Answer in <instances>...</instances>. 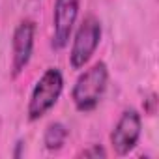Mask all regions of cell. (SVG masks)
I'll return each mask as SVG.
<instances>
[{"instance_id":"cell-6","label":"cell","mask_w":159,"mask_h":159,"mask_svg":"<svg viewBox=\"0 0 159 159\" xmlns=\"http://www.w3.org/2000/svg\"><path fill=\"white\" fill-rule=\"evenodd\" d=\"M34 36H36V25L30 19H25L17 25L11 39V69L13 77L21 75L23 69L28 66L34 51Z\"/></svg>"},{"instance_id":"cell-9","label":"cell","mask_w":159,"mask_h":159,"mask_svg":"<svg viewBox=\"0 0 159 159\" xmlns=\"http://www.w3.org/2000/svg\"><path fill=\"white\" fill-rule=\"evenodd\" d=\"M23 146H25L23 140H19V142H17V150H15V153H13L15 157H21V148H23Z\"/></svg>"},{"instance_id":"cell-4","label":"cell","mask_w":159,"mask_h":159,"mask_svg":"<svg viewBox=\"0 0 159 159\" xmlns=\"http://www.w3.org/2000/svg\"><path fill=\"white\" fill-rule=\"evenodd\" d=\"M140 129H142V120L140 114L135 109L124 111L120 120L116 122L112 133H111V144L112 150L118 155H127L139 142L140 139Z\"/></svg>"},{"instance_id":"cell-2","label":"cell","mask_w":159,"mask_h":159,"mask_svg":"<svg viewBox=\"0 0 159 159\" xmlns=\"http://www.w3.org/2000/svg\"><path fill=\"white\" fill-rule=\"evenodd\" d=\"M64 90V77L58 67H49L36 83L28 101V120L36 122L43 118L60 99Z\"/></svg>"},{"instance_id":"cell-3","label":"cell","mask_w":159,"mask_h":159,"mask_svg":"<svg viewBox=\"0 0 159 159\" xmlns=\"http://www.w3.org/2000/svg\"><path fill=\"white\" fill-rule=\"evenodd\" d=\"M99 41H101V23L96 15H86L83 23L79 25L75 38H73V45L69 51L71 67L73 69L84 67L94 56Z\"/></svg>"},{"instance_id":"cell-7","label":"cell","mask_w":159,"mask_h":159,"mask_svg":"<svg viewBox=\"0 0 159 159\" xmlns=\"http://www.w3.org/2000/svg\"><path fill=\"white\" fill-rule=\"evenodd\" d=\"M67 140V127L60 122H52L47 125L45 133H43V144L49 152H56L60 150Z\"/></svg>"},{"instance_id":"cell-5","label":"cell","mask_w":159,"mask_h":159,"mask_svg":"<svg viewBox=\"0 0 159 159\" xmlns=\"http://www.w3.org/2000/svg\"><path fill=\"white\" fill-rule=\"evenodd\" d=\"M79 17V0H54V13H52V47L56 51L64 49L69 43L73 26Z\"/></svg>"},{"instance_id":"cell-1","label":"cell","mask_w":159,"mask_h":159,"mask_svg":"<svg viewBox=\"0 0 159 159\" xmlns=\"http://www.w3.org/2000/svg\"><path fill=\"white\" fill-rule=\"evenodd\" d=\"M107 83H109V69L105 62H96L92 67L79 75L71 90V99L77 111L81 112L94 111L107 90Z\"/></svg>"},{"instance_id":"cell-8","label":"cell","mask_w":159,"mask_h":159,"mask_svg":"<svg viewBox=\"0 0 159 159\" xmlns=\"http://www.w3.org/2000/svg\"><path fill=\"white\" fill-rule=\"evenodd\" d=\"M79 157H107V152L103 146L99 144H92L90 148L83 150V152H79Z\"/></svg>"}]
</instances>
